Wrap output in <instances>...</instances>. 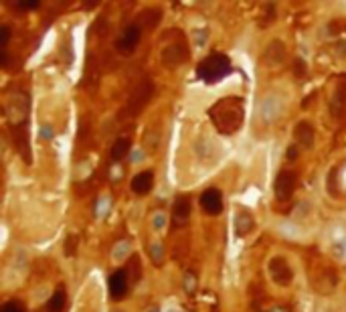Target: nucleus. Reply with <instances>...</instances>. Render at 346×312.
Returning <instances> with one entry per match:
<instances>
[{"mask_svg":"<svg viewBox=\"0 0 346 312\" xmlns=\"http://www.w3.org/2000/svg\"><path fill=\"white\" fill-rule=\"evenodd\" d=\"M283 59H285V47H283V43H282V41H271V43L267 45V49L263 51V61L273 67V65H280Z\"/></svg>","mask_w":346,"mask_h":312,"instance_id":"12","label":"nucleus"},{"mask_svg":"<svg viewBox=\"0 0 346 312\" xmlns=\"http://www.w3.org/2000/svg\"><path fill=\"white\" fill-rule=\"evenodd\" d=\"M190 217V199L189 197H178L172 205V225H184Z\"/></svg>","mask_w":346,"mask_h":312,"instance_id":"10","label":"nucleus"},{"mask_svg":"<svg viewBox=\"0 0 346 312\" xmlns=\"http://www.w3.org/2000/svg\"><path fill=\"white\" fill-rule=\"evenodd\" d=\"M0 312H25V306H22L20 302H16V300H10V302L2 304Z\"/></svg>","mask_w":346,"mask_h":312,"instance_id":"19","label":"nucleus"},{"mask_svg":"<svg viewBox=\"0 0 346 312\" xmlns=\"http://www.w3.org/2000/svg\"><path fill=\"white\" fill-rule=\"evenodd\" d=\"M108 290H110V298L113 300V302H120V300H124L126 292H128V272H126V270H118V272L110 274Z\"/></svg>","mask_w":346,"mask_h":312,"instance_id":"7","label":"nucleus"},{"mask_svg":"<svg viewBox=\"0 0 346 312\" xmlns=\"http://www.w3.org/2000/svg\"><path fill=\"white\" fill-rule=\"evenodd\" d=\"M229 73H231V61L223 53H211L209 57H204L197 67V75L204 83H211V85L219 83Z\"/></svg>","mask_w":346,"mask_h":312,"instance_id":"2","label":"nucleus"},{"mask_svg":"<svg viewBox=\"0 0 346 312\" xmlns=\"http://www.w3.org/2000/svg\"><path fill=\"white\" fill-rule=\"evenodd\" d=\"M267 272H269V278L273 284H278L282 288H287L292 282H294V270L290 268V263H287L285 258L282 256H275L269 260L267 263Z\"/></svg>","mask_w":346,"mask_h":312,"instance_id":"3","label":"nucleus"},{"mask_svg":"<svg viewBox=\"0 0 346 312\" xmlns=\"http://www.w3.org/2000/svg\"><path fill=\"white\" fill-rule=\"evenodd\" d=\"M10 37H13V31H10V27L2 25V29H0V47H2V51H4L6 45H8Z\"/></svg>","mask_w":346,"mask_h":312,"instance_id":"21","label":"nucleus"},{"mask_svg":"<svg viewBox=\"0 0 346 312\" xmlns=\"http://www.w3.org/2000/svg\"><path fill=\"white\" fill-rule=\"evenodd\" d=\"M6 65H8V53L0 51V67H6Z\"/></svg>","mask_w":346,"mask_h":312,"instance_id":"26","label":"nucleus"},{"mask_svg":"<svg viewBox=\"0 0 346 312\" xmlns=\"http://www.w3.org/2000/svg\"><path fill=\"white\" fill-rule=\"evenodd\" d=\"M160 20H162V10H158V8H146L144 13H140L136 18L138 25L146 27V29H154Z\"/></svg>","mask_w":346,"mask_h":312,"instance_id":"14","label":"nucleus"},{"mask_svg":"<svg viewBox=\"0 0 346 312\" xmlns=\"http://www.w3.org/2000/svg\"><path fill=\"white\" fill-rule=\"evenodd\" d=\"M201 207L204 213L209 215H219L223 211V195L217 189H206L201 195Z\"/></svg>","mask_w":346,"mask_h":312,"instance_id":"9","label":"nucleus"},{"mask_svg":"<svg viewBox=\"0 0 346 312\" xmlns=\"http://www.w3.org/2000/svg\"><path fill=\"white\" fill-rule=\"evenodd\" d=\"M41 6L39 0H20V2H16V8L20 10H37Z\"/></svg>","mask_w":346,"mask_h":312,"instance_id":"22","label":"nucleus"},{"mask_svg":"<svg viewBox=\"0 0 346 312\" xmlns=\"http://www.w3.org/2000/svg\"><path fill=\"white\" fill-rule=\"evenodd\" d=\"M154 187V175L150 170H142L132 179V191L136 195H148Z\"/></svg>","mask_w":346,"mask_h":312,"instance_id":"11","label":"nucleus"},{"mask_svg":"<svg viewBox=\"0 0 346 312\" xmlns=\"http://www.w3.org/2000/svg\"><path fill=\"white\" fill-rule=\"evenodd\" d=\"M65 300H67L65 288H57V290L53 292V296L49 298V302H47V312H63Z\"/></svg>","mask_w":346,"mask_h":312,"instance_id":"16","label":"nucleus"},{"mask_svg":"<svg viewBox=\"0 0 346 312\" xmlns=\"http://www.w3.org/2000/svg\"><path fill=\"white\" fill-rule=\"evenodd\" d=\"M209 118L213 120V124L217 126V130L221 134H227V136L235 134L241 128L243 118H245L243 99L237 98V96L219 99L215 106L209 110Z\"/></svg>","mask_w":346,"mask_h":312,"instance_id":"1","label":"nucleus"},{"mask_svg":"<svg viewBox=\"0 0 346 312\" xmlns=\"http://www.w3.org/2000/svg\"><path fill=\"white\" fill-rule=\"evenodd\" d=\"M285 156H287V160H296L298 158V148L296 146H287V152H285Z\"/></svg>","mask_w":346,"mask_h":312,"instance_id":"25","label":"nucleus"},{"mask_svg":"<svg viewBox=\"0 0 346 312\" xmlns=\"http://www.w3.org/2000/svg\"><path fill=\"white\" fill-rule=\"evenodd\" d=\"M75 247H77V235H69L67 244H65V247H63L65 256H73V253H75Z\"/></svg>","mask_w":346,"mask_h":312,"instance_id":"23","label":"nucleus"},{"mask_svg":"<svg viewBox=\"0 0 346 312\" xmlns=\"http://www.w3.org/2000/svg\"><path fill=\"white\" fill-rule=\"evenodd\" d=\"M83 4H85V8L89 10V8H94V6L97 4V2H95V0H87V2H83Z\"/></svg>","mask_w":346,"mask_h":312,"instance_id":"27","label":"nucleus"},{"mask_svg":"<svg viewBox=\"0 0 346 312\" xmlns=\"http://www.w3.org/2000/svg\"><path fill=\"white\" fill-rule=\"evenodd\" d=\"M132 148V142L128 140V138H118V140H113L111 144V150H110V156L113 163H120V160H124L126 156H128Z\"/></svg>","mask_w":346,"mask_h":312,"instance_id":"15","label":"nucleus"},{"mask_svg":"<svg viewBox=\"0 0 346 312\" xmlns=\"http://www.w3.org/2000/svg\"><path fill=\"white\" fill-rule=\"evenodd\" d=\"M187 59H189V49L184 47L182 43H172V45H168V47H164L162 53H160V61L168 67H176V65L184 63Z\"/></svg>","mask_w":346,"mask_h":312,"instance_id":"8","label":"nucleus"},{"mask_svg":"<svg viewBox=\"0 0 346 312\" xmlns=\"http://www.w3.org/2000/svg\"><path fill=\"white\" fill-rule=\"evenodd\" d=\"M235 229H237V235H247L253 229V217L247 211H239L235 219Z\"/></svg>","mask_w":346,"mask_h":312,"instance_id":"17","label":"nucleus"},{"mask_svg":"<svg viewBox=\"0 0 346 312\" xmlns=\"http://www.w3.org/2000/svg\"><path fill=\"white\" fill-rule=\"evenodd\" d=\"M304 69H306V65H304V61H296V69H294V73H296V77H304L306 75V71H304Z\"/></svg>","mask_w":346,"mask_h":312,"instance_id":"24","label":"nucleus"},{"mask_svg":"<svg viewBox=\"0 0 346 312\" xmlns=\"http://www.w3.org/2000/svg\"><path fill=\"white\" fill-rule=\"evenodd\" d=\"M152 94H154V83H152V79H142L140 85H138V87L132 91L128 108H130L134 114H138V112H140V110L146 106V103H148V99L152 98Z\"/></svg>","mask_w":346,"mask_h":312,"instance_id":"6","label":"nucleus"},{"mask_svg":"<svg viewBox=\"0 0 346 312\" xmlns=\"http://www.w3.org/2000/svg\"><path fill=\"white\" fill-rule=\"evenodd\" d=\"M140 41H142V27L138 22H132V25H128L122 31L120 39L115 41V47H118L122 55H132L134 49L140 45Z\"/></svg>","mask_w":346,"mask_h":312,"instance_id":"4","label":"nucleus"},{"mask_svg":"<svg viewBox=\"0 0 346 312\" xmlns=\"http://www.w3.org/2000/svg\"><path fill=\"white\" fill-rule=\"evenodd\" d=\"M118 312H120V310H118Z\"/></svg>","mask_w":346,"mask_h":312,"instance_id":"28","label":"nucleus"},{"mask_svg":"<svg viewBox=\"0 0 346 312\" xmlns=\"http://www.w3.org/2000/svg\"><path fill=\"white\" fill-rule=\"evenodd\" d=\"M296 175L290 170H282L278 179L273 182V193H275V199L278 201H290V197L296 191Z\"/></svg>","mask_w":346,"mask_h":312,"instance_id":"5","label":"nucleus"},{"mask_svg":"<svg viewBox=\"0 0 346 312\" xmlns=\"http://www.w3.org/2000/svg\"><path fill=\"white\" fill-rule=\"evenodd\" d=\"M275 15H278V10H275V4L273 2H267L265 4V25H271V22L275 20Z\"/></svg>","mask_w":346,"mask_h":312,"instance_id":"20","label":"nucleus"},{"mask_svg":"<svg viewBox=\"0 0 346 312\" xmlns=\"http://www.w3.org/2000/svg\"><path fill=\"white\" fill-rule=\"evenodd\" d=\"M296 140L299 146H304V148H312L314 146V128H312V124H308V122H299L296 126Z\"/></svg>","mask_w":346,"mask_h":312,"instance_id":"13","label":"nucleus"},{"mask_svg":"<svg viewBox=\"0 0 346 312\" xmlns=\"http://www.w3.org/2000/svg\"><path fill=\"white\" fill-rule=\"evenodd\" d=\"M344 106H346V83L338 85L336 94H334V98H332V114L338 118L344 110Z\"/></svg>","mask_w":346,"mask_h":312,"instance_id":"18","label":"nucleus"}]
</instances>
